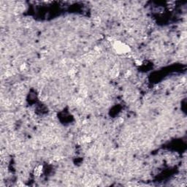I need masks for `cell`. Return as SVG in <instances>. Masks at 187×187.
<instances>
[{
    "mask_svg": "<svg viewBox=\"0 0 187 187\" xmlns=\"http://www.w3.org/2000/svg\"><path fill=\"white\" fill-rule=\"evenodd\" d=\"M42 172H43V166L39 165L34 169V176H40L41 175Z\"/></svg>",
    "mask_w": 187,
    "mask_h": 187,
    "instance_id": "7a4b0ae2",
    "label": "cell"
},
{
    "mask_svg": "<svg viewBox=\"0 0 187 187\" xmlns=\"http://www.w3.org/2000/svg\"><path fill=\"white\" fill-rule=\"evenodd\" d=\"M113 47L116 52L118 54H126L130 51V48L125 43H121V41H115L113 44Z\"/></svg>",
    "mask_w": 187,
    "mask_h": 187,
    "instance_id": "6da1fadb",
    "label": "cell"
}]
</instances>
